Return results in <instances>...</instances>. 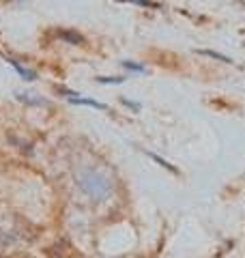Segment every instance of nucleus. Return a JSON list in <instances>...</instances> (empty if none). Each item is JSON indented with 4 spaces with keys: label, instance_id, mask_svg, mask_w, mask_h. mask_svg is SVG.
<instances>
[{
    "label": "nucleus",
    "instance_id": "obj_7",
    "mask_svg": "<svg viewBox=\"0 0 245 258\" xmlns=\"http://www.w3.org/2000/svg\"><path fill=\"white\" fill-rule=\"evenodd\" d=\"M116 3H129V5H138V7H157L153 0H116Z\"/></svg>",
    "mask_w": 245,
    "mask_h": 258
},
{
    "label": "nucleus",
    "instance_id": "obj_10",
    "mask_svg": "<svg viewBox=\"0 0 245 258\" xmlns=\"http://www.w3.org/2000/svg\"><path fill=\"white\" fill-rule=\"evenodd\" d=\"M122 103H125V106H129V108H132V110H140V103H134V101H129V99H125V97H122Z\"/></svg>",
    "mask_w": 245,
    "mask_h": 258
},
{
    "label": "nucleus",
    "instance_id": "obj_5",
    "mask_svg": "<svg viewBox=\"0 0 245 258\" xmlns=\"http://www.w3.org/2000/svg\"><path fill=\"white\" fill-rule=\"evenodd\" d=\"M58 37L65 39L67 43H73V45H82V43H84V37H82L80 32H76V30H60Z\"/></svg>",
    "mask_w": 245,
    "mask_h": 258
},
{
    "label": "nucleus",
    "instance_id": "obj_8",
    "mask_svg": "<svg viewBox=\"0 0 245 258\" xmlns=\"http://www.w3.org/2000/svg\"><path fill=\"white\" fill-rule=\"evenodd\" d=\"M97 82L99 84H120V82H125V78H97Z\"/></svg>",
    "mask_w": 245,
    "mask_h": 258
},
{
    "label": "nucleus",
    "instance_id": "obj_4",
    "mask_svg": "<svg viewBox=\"0 0 245 258\" xmlns=\"http://www.w3.org/2000/svg\"><path fill=\"white\" fill-rule=\"evenodd\" d=\"M15 97L24 103H30V106H47V99H43V97H32V93H15Z\"/></svg>",
    "mask_w": 245,
    "mask_h": 258
},
{
    "label": "nucleus",
    "instance_id": "obj_6",
    "mask_svg": "<svg viewBox=\"0 0 245 258\" xmlns=\"http://www.w3.org/2000/svg\"><path fill=\"white\" fill-rule=\"evenodd\" d=\"M122 67L129 69V71H138V74H144V71H146L144 64H140V62H132V60H122Z\"/></svg>",
    "mask_w": 245,
    "mask_h": 258
},
{
    "label": "nucleus",
    "instance_id": "obj_9",
    "mask_svg": "<svg viewBox=\"0 0 245 258\" xmlns=\"http://www.w3.org/2000/svg\"><path fill=\"white\" fill-rule=\"evenodd\" d=\"M200 54H207V56H213V58H219V60H226V62H230V58H226V56H219L217 52H211V50H200Z\"/></svg>",
    "mask_w": 245,
    "mask_h": 258
},
{
    "label": "nucleus",
    "instance_id": "obj_2",
    "mask_svg": "<svg viewBox=\"0 0 245 258\" xmlns=\"http://www.w3.org/2000/svg\"><path fill=\"white\" fill-rule=\"evenodd\" d=\"M56 93H60L65 99L76 103V106H91V108H97V110H108V106L101 101H95V99H88V97H80V93H73L69 88H63V86H56Z\"/></svg>",
    "mask_w": 245,
    "mask_h": 258
},
{
    "label": "nucleus",
    "instance_id": "obj_1",
    "mask_svg": "<svg viewBox=\"0 0 245 258\" xmlns=\"http://www.w3.org/2000/svg\"><path fill=\"white\" fill-rule=\"evenodd\" d=\"M80 189L93 200H105L112 194V181L95 168H82L76 174Z\"/></svg>",
    "mask_w": 245,
    "mask_h": 258
},
{
    "label": "nucleus",
    "instance_id": "obj_3",
    "mask_svg": "<svg viewBox=\"0 0 245 258\" xmlns=\"http://www.w3.org/2000/svg\"><path fill=\"white\" fill-rule=\"evenodd\" d=\"M7 62H9L11 67H13L15 71H18V74H20L24 80H26V82H32V80H37V71H35V69L24 67V64H20V62L15 60V58H7Z\"/></svg>",
    "mask_w": 245,
    "mask_h": 258
}]
</instances>
